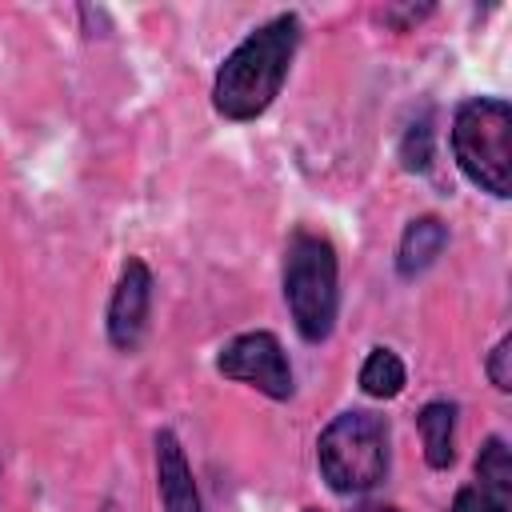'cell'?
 <instances>
[{
    "label": "cell",
    "mask_w": 512,
    "mask_h": 512,
    "mask_svg": "<svg viewBox=\"0 0 512 512\" xmlns=\"http://www.w3.org/2000/svg\"><path fill=\"white\" fill-rule=\"evenodd\" d=\"M428 12H432V8L424 4V8H404V12H400V8H384L380 16H384V20L392 24V20H420V16H428Z\"/></svg>",
    "instance_id": "obj_15"
},
{
    "label": "cell",
    "mask_w": 512,
    "mask_h": 512,
    "mask_svg": "<svg viewBox=\"0 0 512 512\" xmlns=\"http://www.w3.org/2000/svg\"><path fill=\"white\" fill-rule=\"evenodd\" d=\"M476 484L500 492V496H512V456H508V444L500 436H488L480 456H476Z\"/></svg>",
    "instance_id": "obj_11"
},
{
    "label": "cell",
    "mask_w": 512,
    "mask_h": 512,
    "mask_svg": "<svg viewBox=\"0 0 512 512\" xmlns=\"http://www.w3.org/2000/svg\"><path fill=\"white\" fill-rule=\"evenodd\" d=\"M360 388L372 400H392L404 388V364L392 348H372L368 360L360 364Z\"/></svg>",
    "instance_id": "obj_10"
},
{
    "label": "cell",
    "mask_w": 512,
    "mask_h": 512,
    "mask_svg": "<svg viewBox=\"0 0 512 512\" xmlns=\"http://www.w3.org/2000/svg\"><path fill=\"white\" fill-rule=\"evenodd\" d=\"M420 436H424V460L432 468H448L456 460V404L432 400L416 416Z\"/></svg>",
    "instance_id": "obj_9"
},
{
    "label": "cell",
    "mask_w": 512,
    "mask_h": 512,
    "mask_svg": "<svg viewBox=\"0 0 512 512\" xmlns=\"http://www.w3.org/2000/svg\"><path fill=\"white\" fill-rule=\"evenodd\" d=\"M400 164L408 172H424L432 164V112H420V120H412L404 128L400 140Z\"/></svg>",
    "instance_id": "obj_12"
},
{
    "label": "cell",
    "mask_w": 512,
    "mask_h": 512,
    "mask_svg": "<svg viewBox=\"0 0 512 512\" xmlns=\"http://www.w3.org/2000/svg\"><path fill=\"white\" fill-rule=\"evenodd\" d=\"M216 368H220V376L248 384L272 400L292 396V368H288V356L272 332H240L236 340H228L220 348Z\"/></svg>",
    "instance_id": "obj_5"
},
{
    "label": "cell",
    "mask_w": 512,
    "mask_h": 512,
    "mask_svg": "<svg viewBox=\"0 0 512 512\" xmlns=\"http://www.w3.org/2000/svg\"><path fill=\"white\" fill-rule=\"evenodd\" d=\"M300 40V20L296 16H276L264 28L248 32L220 64L212 80V108L224 120H256L268 112V104L280 96L288 64L296 56Z\"/></svg>",
    "instance_id": "obj_1"
},
{
    "label": "cell",
    "mask_w": 512,
    "mask_h": 512,
    "mask_svg": "<svg viewBox=\"0 0 512 512\" xmlns=\"http://www.w3.org/2000/svg\"><path fill=\"white\" fill-rule=\"evenodd\" d=\"M452 152L460 172L492 192L512 196V108L496 96H472L452 116Z\"/></svg>",
    "instance_id": "obj_2"
},
{
    "label": "cell",
    "mask_w": 512,
    "mask_h": 512,
    "mask_svg": "<svg viewBox=\"0 0 512 512\" xmlns=\"http://www.w3.org/2000/svg\"><path fill=\"white\" fill-rule=\"evenodd\" d=\"M508 360H512V340L504 336L492 352H488V376H492V384L500 388V392H508L512 388V372H508Z\"/></svg>",
    "instance_id": "obj_14"
},
{
    "label": "cell",
    "mask_w": 512,
    "mask_h": 512,
    "mask_svg": "<svg viewBox=\"0 0 512 512\" xmlns=\"http://www.w3.org/2000/svg\"><path fill=\"white\" fill-rule=\"evenodd\" d=\"M156 488H160L164 512H204L188 456H184L176 432H168V428L156 432Z\"/></svg>",
    "instance_id": "obj_7"
},
{
    "label": "cell",
    "mask_w": 512,
    "mask_h": 512,
    "mask_svg": "<svg viewBox=\"0 0 512 512\" xmlns=\"http://www.w3.org/2000/svg\"><path fill=\"white\" fill-rule=\"evenodd\" d=\"M444 244H448V228H444V220H440V216H416V220L404 228V236H400V248H396V272H400L404 280L420 276L424 268L436 264V256L444 252Z\"/></svg>",
    "instance_id": "obj_8"
},
{
    "label": "cell",
    "mask_w": 512,
    "mask_h": 512,
    "mask_svg": "<svg viewBox=\"0 0 512 512\" xmlns=\"http://www.w3.org/2000/svg\"><path fill=\"white\" fill-rule=\"evenodd\" d=\"M284 300L292 312L296 332L308 344H320L332 336L336 324V248L316 232H296L288 240L284 256Z\"/></svg>",
    "instance_id": "obj_4"
},
{
    "label": "cell",
    "mask_w": 512,
    "mask_h": 512,
    "mask_svg": "<svg viewBox=\"0 0 512 512\" xmlns=\"http://www.w3.org/2000/svg\"><path fill=\"white\" fill-rule=\"evenodd\" d=\"M360 512H396V508H380V504H376V508H360Z\"/></svg>",
    "instance_id": "obj_16"
},
{
    "label": "cell",
    "mask_w": 512,
    "mask_h": 512,
    "mask_svg": "<svg viewBox=\"0 0 512 512\" xmlns=\"http://www.w3.org/2000/svg\"><path fill=\"white\" fill-rule=\"evenodd\" d=\"M304 512H320V508H304Z\"/></svg>",
    "instance_id": "obj_17"
},
{
    "label": "cell",
    "mask_w": 512,
    "mask_h": 512,
    "mask_svg": "<svg viewBox=\"0 0 512 512\" xmlns=\"http://www.w3.org/2000/svg\"><path fill=\"white\" fill-rule=\"evenodd\" d=\"M316 464L332 492L356 496L384 480L388 472V424L376 412L352 408L332 416L316 440Z\"/></svg>",
    "instance_id": "obj_3"
},
{
    "label": "cell",
    "mask_w": 512,
    "mask_h": 512,
    "mask_svg": "<svg viewBox=\"0 0 512 512\" xmlns=\"http://www.w3.org/2000/svg\"><path fill=\"white\" fill-rule=\"evenodd\" d=\"M508 508H512V496H500L484 484H468V488L456 492L448 512H508Z\"/></svg>",
    "instance_id": "obj_13"
},
{
    "label": "cell",
    "mask_w": 512,
    "mask_h": 512,
    "mask_svg": "<svg viewBox=\"0 0 512 512\" xmlns=\"http://www.w3.org/2000/svg\"><path fill=\"white\" fill-rule=\"evenodd\" d=\"M148 308H152V272L144 260H128L108 300V340L120 352L140 348L148 328Z\"/></svg>",
    "instance_id": "obj_6"
}]
</instances>
